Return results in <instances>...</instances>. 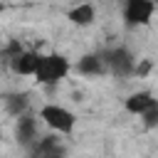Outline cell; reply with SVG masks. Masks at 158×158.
Returning <instances> with one entry per match:
<instances>
[{
    "label": "cell",
    "mask_w": 158,
    "mask_h": 158,
    "mask_svg": "<svg viewBox=\"0 0 158 158\" xmlns=\"http://www.w3.org/2000/svg\"><path fill=\"white\" fill-rule=\"evenodd\" d=\"M156 2L151 0H128L123 5V22L126 27H143L153 20Z\"/></svg>",
    "instance_id": "277c9868"
},
{
    "label": "cell",
    "mask_w": 158,
    "mask_h": 158,
    "mask_svg": "<svg viewBox=\"0 0 158 158\" xmlns=\"http://www.w3.org/2000/svg\"><path fill=\"white\" fill-rule=\"evenodd\" d=\"M141 121H143L146 128H158V106H153L151 111H146V114L141 116Z\"/></svg>",
    "instance_id": "4fadbf2b"
},
{
    "label": "cell",
    "mask_w": 158,
    "mask_h": 158,
    "mask_svg": "<svg viewBox=\"0 0 158 158\" xmlns=\"http://www.w3.org/2000/svg\"><path fill=\"white\" fill-rule=\"evenodd\" d=\"M30 99H32L30 91H10V94H5V109H7V114L15 116V118L25 116L27 106H30Z\"/></svg>",
    "instance_id": "9c48e42d"
},
{
    "label": "cell",
    "mask_w": 158,
    "mask_h": 158,
    "mask_svg": "<svg viewBox=\"0 0 158 158\" xmlns=\"http://www.w3.org/2000/svg\"><path fill=\"white\" fill-rule=\"evenodd\" d=\"M74 69H77L81 77H101V74L106 72L99 52H96V54H84V57H79V62H77Z\"/></svg>",
    "instance_id": "30bf717a"
},
{
    "label": "cell",
    "mask_w": 158,
    "mask_h": 158,
    "mask_svg": "<svg viewBox=\"0 0 158 158\" xmlns=\"http://www.w3.org/2000/svg\"><path fill=\"white\" fill-rule=\"evenodd\" d=\"M40 59H42V54H40L37 49H25L17 59L10 62V69H12L17 77H35L37 69H40Z\"/></svg>",
    "instance_id": "8992f818"
},
{
    "label": "cell",
    "mask_w": 158,
    "mask_h": 158,
    "mask_svg": "<svg viewBox=\"0 0 158 158\" xmlns=\"http://www.w3.org/2000/svg\"><path fill=\"white\" fill-rule=\"evenodd\" d=\"M151 67H153L151 59H141V62L136 64V77H146V74L151 72Z\"/></svg>",
    "instance_id": "5bb4252c"
},
{
    "label": "cell",
    "mask_w": 158,
    "mask_h": 158,
    "mask_svg": "<svg viewBox=\"0 0 158 158\" xmlns=\"http://www.w3.org/2000/svg\"><path fill=\"white\" fill-rule=\"evenodd\" d=\"M40 118L54 131V133H62V136H69L77 126V116L74 111H69L67 106H59V104H44L40 109Z\"/></svg>",
    "instance_id": "3957f363"
},
{
    "label": "cell",
    "mask_w": 158,
    "mask_h": 158,
    "mask_svg": "<svg viewBox=\"0 0 158 158\" xmlns=\"http://www.w3.org/2000/svg\"><path fill=\"white\" fill-rule=\"evenodd\" d=\"M22 52H25V47L20 44V40H7V42L2 44V49H0V57H2V62L10 67V62L17 59Z\"/></svg>",
    "instance_id": "7c38bea8"
},
{
    "label": "cell",
    "mask_w": 158,
    "mask_h": 158,
    "mask_svg": "<svg viewBox=\"0 0 158 158\" xmlns=\"http://www.w3.org/2000/svg\"><path fill=\"white\" fill-rule=\"evenodd\" d=\"M106 72H111L114 77L118 79H126V77H136V57L131 54L128 47H109V49H101L99 52Z\"/></svg>",
    "instance_id": "6da1fadb"
},
{
    "label": "cell",
    "mask_w": 158,
    "mask_h": 158,
    "mask_svg": "<svg viewBox=\"0 0 158 158\" xmlns=\"http://www.w3.org/2000/svg\"><path fill=\"white\" fill-rule=\"evenodd\" d=\"M27 151H30V158H67V148L59 143V136L54 133L37 138Z\"/></svg>",
    "instance_id": "5b68a950"
},
{
    "label": "cell",
    "mask_w": 158,
    "mask_h": 158,
    "mask_svg": "<svg viewBox=\"0 0 158 158\" xmlns=\"http://www.w3.org/2000/svg\"><path fill=\"white\" fill-rule=\"evenodd\" d=\"M126 111L133 114V116H143L146 111H151L153 106H158V99H153L151 91H133L128 99H126Z\"/></svg>",
    "instance_id": "ba28073f"
},
{
    "label": "cell",
    "mask_w": 158,
    "mask_h": 158,
    "mask_svg": "<svg viewBox=\"0 0 158 158\" xmlns=\"http://www.w3.org/2000/svg\"><path fill=\"white\" fill-rule=\"evenodd\" d=\"M94 15H96V10H94V5H89V2L77 5V7L69 10V20H72L74 25H79V27L91 25V22H94Z\"/></svg>",
    "instance_id": "8fae6325"
},
{
    "label": "cell",
    "mask_w": 158,
    "mask_h": 158,
    "mask_svg": "<svg viewBox=\"0 0 158 158\" xmlns=\"http://www.w3.org/2000/svg\"><path fill=\"white\" fill-rule=\"evenodd\" d=\"M69 69H72V64H69V59H67L64 54H57V52L42 54L40 69H37L35 79H37L40 84H44V86H57L62 79H67Z\"/></svg>",
    "instance_id": "7a4b0ae2"
},
{
    "label": "cell",
    "mask_w": 158,
    "mask_h": 158,
    "mask_svg": "<svg viewBox=\"0 0 158 158\" xmlns=\"http://www.w3.org/2000/svg\"><path fill=\"white\" fill-rule=\"evenodd\" d=\"M15 138H17V143L25 146V148H30V146L37 141V118H35L30 111L15 121Z\"/></svg>",
    "instance_id": "52a82bcc"
}]
</instances>
